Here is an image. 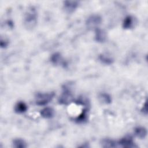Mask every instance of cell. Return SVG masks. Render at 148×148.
Segmentation results:
<instances>
[{
  "instance_id": "52a82bcc",
  "label": "cell",
  "mask_w": 148,
  "mask_h": 148,
  "mask_svg": "<svg viewBox=\"0 0 148 148\" xmlns=\"http://www.w3.org/2000/svg\"><path fill=\"white\" fill-rule=\"evenodd\" d=\"M95 39L97 42L103 43L106 40V35L103 29H101L99 28H97L95 29Z\"/></svg>"
},
{
  "instance_id": "e0dca14e",
  "label": "cell",
  "mask_w": 148,
  "mask_h": 148,
  "mask_svg": "<svg viewBox=\"0 0 148 148\" xmlns=\"http://www.w3.org/2000/svg\"><path fill=\"white\" fill-rule=\"evenodd\" d=\"M87 114H86V111L85 110H83L82 113L80 114L76 118V121L78 123H83L86 120L87 118Z\"/></svg>"
},
{
  "instance_id": "d6986e66",
  "label": "cell",
  "mask_w": 148,
  "mask_h": 148,
  "mask_svg": "<svg viewBox=\"0 0 148 148\" xmlns=\"http://www.w3.org/2000/svg\"><path fill=\"white\" fill-rule=\"evenodd\" d=\"M0 44H1V46L2 48H5V47H6L8 46V42L6 40L1 39Z\"/></svg>"
},
{
  "instance_id": "8fae6325",
  "label": "cell",
  "mask_w": 148,
  "mask_h": 148,
  "mask_svg": "<svg viewBox=\"0 0 148 148\" xmlns=\"http://www.w3.org/2000/svg\"><path fill=\"white\" fill-rule=\"evenodd\" d=\"M99 61L105 65H111L113 64L114 60L110 56L106 54H101L98 57Z\"/></svg>"
},
{
  "instance_id": "ac0fdd59",
  "label": "cell",
  "mask_w": 148,
  "mask_h": 148,
  "mask_svg": "<svg viewBox=\"0 0 148 148\" xmlns=\"http://www.w3.org/2000/svg\"><path fill=\"white\" fill-rule=\"evenodd\" d=\"M141 111L142 112L145 114H147V102L146 101L145 102L142 109H141Z\"/></svg>"
},
{
  "instance_id": "4fadbf2b",
  "label": "cell",
  "mask_w": 148,
  "mask_h": 148,
  "mask_svg": "<svg viewBox=\"0 0 148 148\" xmlns=\"http://www.w3.org/2000/svg\"><path fill=\"white\" fill-rule=\"evenodd\" d=\"M99 100L103 103L109 104L112 102L111 97L107 93L102 92L99 94L98 95Z\"/></svg>"
},
{
  "instance_id": "7a4b0ae2",
  "label": "cell",
  "mask_w": 148,
  "mask_h": 148,
  "mask_svg": "<svg viewBox=\"0 0 148 148\" xmlns=\"http://www.w3.org/2000/svg\"><path fill=\"white\" fill-rule=\"evenodd\" d=\"M54 95L53 92L38 93L35 97V103L37 105L44 106L51 101Z\"/></svg>"
},
{
  "instance_id": "5b68a950",
  "label": "cell",
  "mask_w": 148,
  "mask_h": 148,
  "mask_svg": "<svg viewBox=\"0 0 148 148\" xmlns=\"http://www.w3.org/2000/svg\"><path fill=\"white\" fill-rule=\"evenodd\" d=\"M118 143L123 147H134L135 146L132 139L130 136H125L121 138Z\"/></svg>"
},
{
  "instance_id": "7c38bea8",
  "label": "cell",
  "mask_w": 148,
  "mask_h": 148,
  "mask_svg": "<svg viewBox=\"0 0 148 148\" xmlns=\"http://www.w3.org/2000/svg\"><path fill=\"white\" fill-rule=\"evenodd\" d=\"M27 106L24 102H18L14 106V111L17 113H23L27 110Z\"/></svg>"
},
{
  "instance_id": "ba28073f",
  "label": "cell",
  "mask_w": 148,
  "mask_h": 148,
  "mask_svg": "<svg viewBox=\"0 0 148 148\" xmlns=\"http://www.w3.org/2000/svg\"><path fill=\"white\" fill-rule=\"evenodd\" d=\"M50 61L54 65H64V61L62 59V57L59 53H54L50 57Z\"/></svg>"
},
{
  "instance_id": "3957f363",
  "label": "cell",
  "mask_w": 148,
  "mask_h": 148,
  "mask_svg": "<svg viewBox=\"0 0 148 148\" xmlns=\"http://www.w3.org/2000/svg\"><path fill=\"white\" fill-rule=\"evenodd\" d=\"M67 86H64L63 87L62 92L58 99V102L60 104L66 105L70 102L72 99V93Z\"/></svg>"
},
{
  "instance_id": "2e32d148",
  "label": "cell",
  "mask_w": 148,
  "mask_h": 148,
  "mask_svg": "<svg viewBox=\"0 0 148 148\" xmlns=\"http://www.w3.org/2000/svg\"><path fill=\"white\" fill-rule=\"evenodd\" d=\"M101 146L103 147H116V143L110 139H104L102 140Z\"/></svg>"
},
{
  "instance_id": "6da1fadb",
  "label": "cell",
  "mask_w": 148,
  "mask_h": 148,
  "mask_svg": "<svg viewBox=\"0 0 148 148\" xmlns=\"http://www.w3.org/2000/svg\"><path fill=\"white\" fill-rule=\"evenodd\" d=\"M37 22V14L35 9L34 8H31L28 9L24 16V25L27 28L32 29L34 28Z\"/></svg>"
},
{
  "instance_id": "9a60e30c",
  "label": "cell",
  "mask_w": 148,
  "mask_h": 148,
  "mask_svg": "<svg viewBox=\"0 0 148 148\" xmlns=\"http://www.w3.org/2000/svg\"><path fill=\"white\" fill-rule=\"evenodd\" d=\"M13 146L16 148H24L27 147L26 142L22 139L17 138L13 140Z\"/></svg>"
},
{
  "instance_id": "277c9868",
  "label": "cell",
  "mask_w": 148,
  "mask_h": 148,
  "mask_svg": "<svg viewBox=\"0 0 148 148\" xmlns=\"http://www.w3.org/2000/svg\"><path fill=\"white\" fill-rule=\"evenodd\" d=\"M102 22V18L98 14H92L89 16L86 21V24L88 28H94L95 29L98 28V26Z\"/></svg>"
},
{
  "instance_id": "30bf717a",
  "label": "cell",
  "mask_w": 148,
  "mask_h": 148,
  "mask_svg": "<svg viewBox=\"0 0 148 148\" xmlns=\"http://www.w3.org/2000/svg\"><path fill=\"white\" fill-rule=\"evenodd\" d=\"M134 134L136 137L143 139L147 135V130L143 127H138L135 128Z\"/></svg>"
},
{
  "instance_id": "5bb4252c",
  "label": "cell",
  "mask_w": 148,
  "mask_h": 148,
  "mask_svg": "<svg viewBox=\"0 0 148 148\" xmlns=\"http://www.w3.org/2000/svg\"><path fill=\"white\" fill-rule=\"evenodd\" d=\"M133 17L131 16H127L123 23V27L124 29H130L131 28L133 25Z\"/></svg>"
},
{
  "instance_id": "8992f818",
  "label": "cell",
  "mask_w": 148,
  "mask_h": 148,
  "mask_svg": "<svg viewBox=\"0 0 148 148\" xmlns=\"http://www.w3.org/2000/svg\"><path fill=\"white\" fill-rule=\"evenodd\" d=\"M78 6V2L73 1H66L64 2V8L69 13L74 12Z\"/></svg>"
},
{
  "instance_id": "9c48e42d",
  "label": "cell",
  "mask_w": 148,
  "mask_h": 148,
  "mask_svg": "<svg viewBox=\"0 0 148 148\" xmlns=\"http://www.w3.org/2000/svg\"><path fill=\"white\" fill-rule=\"evenodd\" d=\"M54 110L50 107H46L40 111V115L45 119H50L54 116Z\"/></svg>"
}]
</instances>
